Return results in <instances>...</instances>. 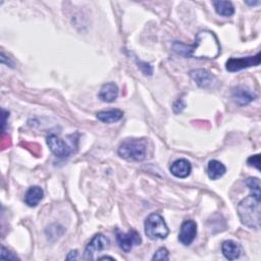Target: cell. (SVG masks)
I'll return each instance as SVG.
<instances>
[{
  "label": "cell",
  "instance_id": "obj_16",
  "mask_svg": "<svg viewBox=\"0 0 261 261\" xmlns=\"http://www.w3.org/2000/svg\"><path fill=\"white\" fill-rule=\"evenodd\" d=\"M44 196V192L42 188L38 187V186H33L31 187L25 196V202L28 206L30 207H36L40 201L43 199Z\"/></svg>",
  "mask_w": 261,
  "mask_h": 261
},
{
  "label": "cell",
  "instance_id": "obj_21",
  "mask_svg": "<svg viewBox=\"0 0 261 261\" xmlns=\"http://www.w3.org/2000/svg\"><path fill=\"white\" fill-rule=\"evenodd\" d=\"M137 63H138V66L141 68L142 72L144 73V75L151 76L153 74V68H152V66L149 63L140 61V60H137Z\"/></svg>",
  "mask_w": 261,
  "mask_h": 261
},
{
  "label": "cell",
  "instance_id": "obj_25",
  "mask_svg": "<svg viewBox=\"0 0 261 261\" xmlns=\"http://www.w3.org/2000/svg\"><path fill=\"white\" fill-rule=\"evenodd\" d=\"M245 3L249 5H258L260 4V1H245Z\"/></svg>",
  "mask_w": 261,
  "mask_h": 261
},
{
  "label": "cell",
  "instance_id": "obj_7",
  "mask_svg": "<svg viewBox=\"0 0 261 261\" xmlns=\"http://www.w3.org/2000/svg\"><path fill=\"white\" fill-rule=\"evenodd\" d=\"M260 64V53L258 52L254 56H247V57H240V58H230L226 63L227 70L231 73L239 72L244 68H248L251 66H257Z\"/></svg>",
  "mask_w": 261,
  "mask_h": 261
},
{
  "label": "cell",
  "instance_id": "obj_22",
  "mask_svg": "<svg viewBox=\"0 0 261 261\" xmlns=\"http://www.w3.org/2000/svg\"><path fill=\"white\" fill-rule=\"evenodd\" d=\"M247 163H248V165H250V167H253L259 171L260 170V154H256V155L249 157L247 160Z\"/></svg>",
  "mask_w": 261,
  "mask_h": 261
},
{
  "label": "cell",
  "instance_id": "obj_1",
  "mask_svg": "<svg viewBox=\"0 0 261 261\" xmlns=\"http://www.w3.org/2000/svg\"><path fill=\"white\" fill-rule=\"evenodd\" d=\"M221 50L218 37L210 31L199 32L193 45H185L179 42L174 44V51L185 57L215 59L220 55Z\"/></svg>",
  "mask_w": 261,
  "mask_h": 261
},
{
  "label": "cell",
  "instance_id": "obj_8",
  "mask_svg": "<svg viewBox=\"0 0 261 261\" xmlns=\"http://www.w3.org/2000/svg\"><path fill=\"white\" fill-rule=\"evenodd\" d=\"M197 235V225L194 221L189 220L185 221L181 226V231L179 234L180 242L185 245L189 246L193 243Z\"/></svg>",
  "mask_w": 261,
  "mask_h": 261
},
{
  "label": "cell",
  "instance_id": "obj_13",
  "mask_svg": "<svg viewBox=\"0 0 261 261\" xmlns=\"http://www.w3.org/2000/svg\"><path fill=\"white\" fill-rule=\"evenodd\" d=\"M118 96V87L114 83L104 84L99 92V98L104 102H113Z\"/></svg>",
  "mask_w": 261,
  "mask_h": 261
},
{
  "label": "cell",
  "instance_id": "obj_20",
  "mask_svg": "<svg viewBox=\"0 0 261 261\" xmlns=\"http://www.w3.org/2000/svg\"><path fill=\"white\" fill-rule=\"evenodd\" d=\"M169 251L165 248L158 249L152 257V260H169Z\"/></svg>",
  "mask_w": 261,
  "mask_h": 261
},
{
  "label": "cell",
  "instance_id": "obj_17",
  "mask_svg": "<svg viewBox=\"0 0 261 261\" xmlns=\"http://www.w3.org/2000/svg\"><path fill=\"white\" fill-rule=\"evenodd\" d=\"M226 172H227V169L221 161L213 159L208 162L207 174H208L209 179L219 180L226 174Z\"/></svg>",
  "mask_w": 261,
  "mask_h": 261
},
{
  "label": "cell",
  "instance_id": "obj_19",
  "mask_svg": "<svg viewBox=\"0 0 261 261\" xmlns=\"http://www.w3.org/2000/svg\"><path fill=\"white\" fill-rule=\"evenodd\" d=\"M246 185L252 193H260V181L257 178H249L246 180Z\"/></svg>",
  "mask_w": 261,
  "mask_h": 261
},
{
  "label": "cell",
  "instance_id": "obj_9",
  "mask_svg": "<svg viewBox=\"0 0 261 261\" xmlns=\"http://www.w3.org/2000/svg\"><path fill=\"white\" fill-rule=\"evenodd\" d=\"M256 95L247 87L238 86L234 88L232 92L233 101L239 106H245L255 100Z\"/></svg>",
  "mask_w": 261,
  "mask_h": 261
},
{
  "label": "cell",
  "instance_id": "obj_26",
  "mask_svg": "<svg viewBox=\"0 0 261 261\" xmlns=\"http://www.w3.org/2000/svg\"><path fill=\"white\" fill-rule=\"evenodd\" d=\"M99 259H111V260H114V258L113 257H109V256H102V257H100Z\"/></svg>",
  "mask_w": 261,
  "mask_h": 261
},
{
  "label": "cell",
  "instance_id": "obj_24",
  "mask_svg": "<svg viewBox=\"0 0 261 261\" xmlns=\"http://www.w3.org/2000/svg\"><path fill=\"white\" fill-rule=\"evenodd\" d=\"M77 257H78V252L75 250V251L69 252V254L66 256V259H67V260H70V259H77Z\"/></svg>",
  "mask_w": 261,
  "mask_h": 261
},
{
  "label": "cell",
  "instance_id": "obj_10",
  "mask_svg": "<svg viewBox=\"0 0 261 261\" xmlns=\"http://www.w3.org/2000/svg\"><path fill=\"white\" fill-rule=\"evenodd\" d=\"M109 240L102 234H97L93 237L91 242L88 244L85 250V259H93L95 252L102 251L108 248Z\"/></svg>",
  "mask_w": 261,
  "mask_h": 261
},
{
  "label": "cell",
  "instance_id": "obj_15",
  "mask_svg": "<svg viewBox=\"0 0 261 261\" xmlns=\"http://www.w3.org/2000/svg\"><path fill=\"white\" fill-rule=\"evenodd\" d=\"M124 116V112L120 109H111L106 111H100L96 114L98 120L104 124H114L121 121Z\"/></svg>",
  "mask_w": 261,
  "mask_h": 261
},
{
  "label": "cell",
  "instance_id": "obj_5",
  "mask_svg": "<svg viewBox=\"0 0 261 261\" xmlns=\"http://www.w3.org/2000/svg\"><path fill=\"white\" fill-rule=\"evenodd\" d=\"M47 145L49 146L51 152L58 158H67L74 152V143H65V141L60 139L54 134L47 137Z\"/></svg>",
  "mask_w": 261,
  "mask_h": 261
},
{
  "label": "cell",
  "instance_id": "obj_6",
  "mask_svg": "<svg viewBox=\"0 0 261 261\" xmlns=\"http://www.w3.org/2000/svg\"><path fill=\"white\" fill-rule=\"evenodd\" d=\"M116 240L118 245L125 252H130L135 246H138L142 243L140 234L134 229H131L128 233H123L117 230Z\"/></svg>",
  "mask_w": 261,
  "mask_h": 261
},
{
  "label": "cell",
  "instance_id": "obj_2",
  "mask_svg": "<svg viewBox=\"0 0 261 261\" xmlns=\"http://www.w3.org/2000/svg\"><path fill=\"white\" fill-rule=\"evenodd\" d=\"M238 215L241 223L249 229L260 228V193H252L238 205Z\"/></svg>",
  "mask_w": 261,
  "mask_h": 261
},
{
  "label": "cell",
  "instance_id": "obj_18",
  "mask_svg": "<svg viewBox=\"0 0 261 261\" xmlns=\"http://www.w3.org/2000/svg\"><path fill=\"white\" fill-rule=\"evenodd\" d=\"M212 3L215 5L218 14L222 16H231L235 12L234 5L231 1H223V0H219V1H213Z\"/></svg>",
  "mask_w": 261,
  "mask_h": 261
},
{
  "label": "cell",
  "instance_id": "obj_14",
  "mask_svg": "<svg viewBox=\"0 0 261 261\" xmlns=\"http://www.w3.org/2000/svg\"><path fill=\"white\" fill-rule=\"evenodd\" d=\"M222 251L227 259L236 260L241 255V246L232 240L225 241L222 246Z\"/></svg>",
  "mask_w": 261,
  "mask_h": 261
},
{
  "label": "cell",
  "instance_id": "obj_12",
  "mask_svg": "<svg viewBox=\"0 0 261 261\" xmlns=\"http://www.w3.org/2000/svg\"><path fill=\"white\" fill-rule=\"evenodd\" d=\"M192 172V165L187 159H178L176 160L171 167V173L176 178L185 179L188 178Z\"/></svg>",
  "mask_w": 261,
  "mask_h": 261
},
{
  "label": "cell",
  "instance_id": "obj_23",
  "mask_svg": "<svg viewBox=\"0 0 261 261\" xmlns=\"http://www.w3.org/2000/svg\"><path fill=\"white\" fill-rule=\"evenodd\" d=\"M1 259H17L16 256L12 255L9 251L5 249L4 246L1 247Z\"/></svg>",
  "mask_w": 261,
  "mask_h": 261
},
{
  "label": "cell",
  "instance_id": "obj_11",
  "mask_svg": "<svg viewBox=\"0 0 261 261\" xmlns=\"http://www.w3.org/2000/svg\"><path fill=\"white\" fill-rule=\"evenodd\" d=\"M190 77L192 78V80L200 87L203 89H207L211 87L213 84L217 82L216 77L213 76L210 72L203 68H198V69H193L190 72Z\"/></svg>",
  "mask_w": 261,
  "mask_h": 261
},
{
  "label": "cell",
  "instance_id": "obj_4",
  "mask_svg": "<svg viewBox=\"0 0 261 261\" xmlns=\"http://www.w3.org/2000/svg\"><path fill=\"white\" fill-rule=\"evenodd\" d=\"M144 227L146 236L151 240L165 239L170 234L167 224L159 213H151L146 219Z\"/></svg>",
  "mask_w": 261,
  "mask_h": 261
},
{
  "label": "cell",
  "instance_id": "obj_3",
  "mask_svg": "<svg viewBox=\"0 0 261 261\" xmlns=\"http://www.w3.org/2000/svg\"><path fill=\"white\" fill-rule=\"evenodd\" d=\"M118 155L127 160H144L147 155L146 142L141 139H129L118 148Z\"/></svg>",
  "mask_w": 261,
  "mask_h": 261
}]
</instances>
